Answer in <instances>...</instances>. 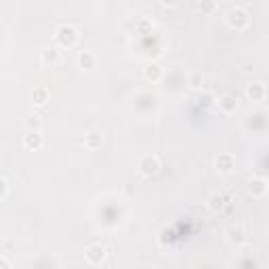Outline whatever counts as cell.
<instances>
[{"mask_svg": "<svg viewBox=\"0 0 269 269\" xmlns=\"http://www.w3.org/2000/svg\"><path fill=\"white\" fill-rule=\"evenodd\" d=\"M236 107H238V101H236V97L229 95V93H225V95L219 99V109L223 111V114H234Z\"/></svg>", "mask_w": 269, "mask_h": 269, "instance_id": "obj_13", "label": "cell"}, {"mask_svg": "<svg viewBox=\"0 0 269 269\" xmlns=\"http://www.w3.org/2000/svg\"><path fill=\"white\" fill-rule=\"evenodd\" d=\"M225 204H227V196L225 194H213L206 200V208L210 213H221L223 208H225Z\"/></svg>", "mask_w": 269, "mask_h": 269, "instance_id": "obj_10", "label": "cell"}, {"mask_svg": "<svg viewBox=\"0 0 269 269\" xmlns=\"http://www.w3.org/2000/svg\"><path fill=\"white\" fill-rule=\"evenodd\" d=\"M217 9V5H215V0H204V3H202L200 5V11L202 13H206V15H210L213 11Z\"/></svg>", "mask_w": 269, "mask_h": 269, "instance_id": "obj_18", "label": "cell"}, {"mask_svg": "<svg viewBox=\"0 0 269 269\" xmlns=\"http://www.w3.org/2000/svg\"><path fill=\"white\" fill-rule=\"evenodd\" d=\"M55 40H57V44H59L61 49H74L76 44H78V40H80V34H78V30H76L74 26L65 24V26H59V28H57Z\"/></svg>", "mask_w": 269, "mask_h": 269, "instance_id": "obj_1", "label": "cell"}, {"mask_svg": "<svg viewBox=\"0 0 269 269\" xmlns=\"http://www.w3.org/2000/svg\"><path fill=\"white\" fill-rule=\"evenodd\" d=\"M82 143H84L86 149H97V147L103 143V134H101V132H86L84 139H82Z\"/></svg>", "mask_w": 269, "mask_h": 269, "instance_id": "obj_14", "label": "cell"}, {"mask_svg": "<svg viewBox=\"0 0 269 269\" xmlns=\"http://www.w3.org/2000/svg\"><path fill=\"white\" fill-rule=\"evenodd\" d=\"M40 63L47 67H55L61 63V47H44L40 51Z\"/></svg>", "mask_w": 269, "mask_h": 269, "instance_id": "obj_6", "label": "cell"}, {"mask_svg": "<svg viewBox=\"0 0 269 269\" xmlns=\"http://www.w3.org/2000/svg\"><path fill=\"white\" fill-rule=\"evenodd\" d=\"M187 86L191 91H202V88H204V76H202V72H189Z\"/></svg>", "mask_w": 269, "mask_h": 269, "instance_id": "obj_15", "label": "cell"}, {"mask_svg": "<svg viewBox=\"0 0 269 269\" xmlns=\"http://www.w3.org/2000/svg\"><path fill=\"white\" fill-rule=\"evenodd\" d=\"M213 101H215V95H213V93H204V97H200V105H202V107H210Z\"/></svg>", "mask_w": 269, "mask_h": 269, "instance_id": "obj_20", "label": "cell"}, {"mask_svg": "<svg viewBox=\"0 0 269 269\" xmlns=\"http://www.w3.org/2000/svg\"><path fill=\"white\" fill-rule=\"evenodd\" d=\"M160 5H162V7H175L177 0H160Z\"/></svg>", "mask_w": 269, "mask_h": 269, "instance_id": "obj_21", "label": "cell"}, {"mask_svg": "<svg viewBox=\"0 0 269 269\" xmlns=\"http://www.w3.org/2000/svg\"><path fill=\"white\" fill-rule=\"evenodd\" d=\"M225 236H227V242L234 244V246L246 244V229H244V225H240V223H236V225H229L227 232H225Z\"/></svg>", "mask_w": 269, "mask_h": 269, "instance_id": "obj_8", "label": "cell"}, {"mask_svg": "<svg viewBox=\"0 0 269 269\" xmlns=\"http://www.w3.org/2000/svg\"><path fill=\"white\" fill-rule=\"evenodd\" d=\"M160 170V160H158V156H143V158L139 160V172L143 177H153V175H158Z\"/></svg>", "mask_w": 269, "mask_h": 269, "instance_id": "obj_4", "label": "cell"}, {"mask_svg": "<svg viewBox=\"0 0 269 269\" xmlns=\"http://www.w3.org/2000/svg\"><path fill=\"white\" fill-rule=\"evenodd\" d=\"M0 183H3V194H0V200H7L9 198V179H7V175H3V179H0Z\"/></svg>", "mask_w": 269, "mask_h": 269, "instance_id": "obj_19", "label": "cell"}, {"mask_svg": "<svg viewBox=\"0 0 269 269\" xmlns=\"http://www.w3.org/2000/svg\"><path fill=\"white\" fill-rule=\"evenodd\" d=\"M0 267H5V269H9V267H11V263H9V259H7V257L0 259Z\"/></svg>", "mask_w": 269, "mask_h": 269, "instance_id": "obj_22", "label": "cell"}, {"mask_svg": "<svg viewBox=\"0 0 269 269\" xmlns=\"http://www.w3.org/2000/svg\"><path fill=\"white\" fill-rule=\"evenodd\" d=\"M78 65L82 67V70H93V67L97 65V55L93 51H80Z\"/></svg>", "mask_w": 269, "mask_h": 269, "instance_id": "obj_12", "label": "cell"}, {"mask_svg": "<svg viewBox=\"0 0 269 269\" xmlns=\"http://www.w3.org/2000/svg\"><path fill=\"white\" fill-rule=\"evenodd\" d=\"M32 101H34V105H44L49 101V88L47 86H36L34 93H32Z\"/></svg>", "mask_w": 269, "mask_h": 269, "instance_id": "obj_16", "label": "cell"}, {"mask_svg": "<svg viewBox=\"0 0 269 269\" xmlns=\"http://www.w3.org/2000/svg\"><path fill=\"white\" fill-rule=\"evenodd\" d=\"M215 168L219 175H229L236 168V158L232 153H219L215 158Z\"/></svg>", "mask_w": 269, "mask_h": 269, "instance_id": "obj_7", "label": "cell"}, {"mask_svg": "<svg viewBox=\"0 0 269 269\" xmlns=\"http://www.w3.org/2000/svg\"><path fill=\"white\" fill-rule=\"evenodd\" d=\"M42 145H44V137H42L40 130H30L28 134H24V147H26V149L38 151Z\"/></svg>", "mask_w": 269, "mask_h": 269, "instance_id": "obj_9", "label": "cell"}, {"mask_svg": "<svg viewBox=\"0 0 269 269\" xmlns=\"http://www.w3.org/2000/svg\"><path fill=\"white\" fill-rule=\"evenodd\" d=\"M265 196H267V198H269V187H267V194H265Z\"/></svg>", "mask_w": 269, "mask_h": 269, "instance_id": "obj_23", "label": "cell"}, {"mask_svg": "<svg viewBox=\"0 0 269 269\" xmlns=\"http://www.w3.org/2000/svg\"><path fill=\"white\" fill-rule=\"evenodd\" d=\"M225 24L232 30H236V32H244L246 28H248V24H251V15H248V11H246V9L236 7V9H232L225 15Z\"/></svg>", "mask_w": 269, "mask_h": 269, "instance_id": "obj_2", "label": "cell"}, {"mask_svg": "<svg viewBox=\"0 0 269 269\" xmlns=\"http://www.w3.org/2000/svg\"><path fill=\"white\" fill-rule=\"evenodd\" d=\"M267 181L265 179H261V177H253L251 181H248V189H251V194L253 196H257V198H261V196H265L267 194Z\"/></svg>", "mask_w": 269, "mask_h": 269, "instance_id": "obj_11", "label": "cell"}, {"mask_svg": "<svg viewBox=\"0 0 269 269\" xmlns=\"http://www.w3.org/2000/svg\"><path fill=\"white\" fill-rule=\"evenodd\" d=\"M105 257H107V251H105V246H103V244H91V246H88V248L84 251V259H86V263H88V265H93V267L101 265V263L105 261Z\"/></svg>", "mask_w": 269, "mask_h": 269, "instance_id": "obj_3", "label": "cell"}, {"mask_svg": "<svg viewBox=\"0 0 269 269\" xmlns=\"http://www.w3.org/2000/svg\"><path fill=\"white\" fill-rule=\"evenodd\" d=\"M244 95L248 97V101H253V103H261L265 99V95H267V88L259 80L257 82H248V84H246V88H244Z\"/></svg>", "mask_w": 269, "mask_h": 269, "instance_id": "obj_5", "label": "cell"}, {"mask_svg": "<svg viewBox=\"0 0 269 269\" xmlns=\"http://www.w3.org/2000/svg\"><path fill=\"white\" fill-rule=\"evenodd\" d=\"M145 78L151 80V82H158V80L162 78V67H160L158 63L147 65V67H145Z\"/></svg>", "mask_w": 269, "mask_h": 269, "instance_id": "obj_17", "label": "cell"}]
</instances>
